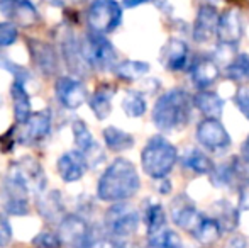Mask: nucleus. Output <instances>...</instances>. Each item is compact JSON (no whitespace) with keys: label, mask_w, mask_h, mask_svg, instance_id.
<instances>
[{"label":"nucleus","mask_w":249,"mask_h":248,"mask_svg":"<svg viewBox=\"0 0 249 248\" xmlns=\"http://www.w3.org/2000/svg\"><path fill=\"white\" fill-rule=\"evenodd\" d=\"M198 145L209 152H224L231 146V136L219 119L205 117L197 124L195 131Z\"/></svg>","instance_id":"obj_9"},{"label":"nucleus","mask_w":249,"mask_h":248,"mask_svg":"<svg viewBox=\"0 0 249 248\" xmlns=\"http://www.w3.org/2000/svg\"><path fill=\"white\" fill-rule=\"evenodd\" d=\"M20 129L17 131L16 139L17 143L31 145V143L41 141L46 138L51 131V113L50 111H41L29 117L24 124H19Z\"/></svg>","instance_id":"obj_15"},{"label":"nucleus","mask_w":249,"mask_h":248,"mask_svg":"<svg viewBox=\"0 0 249 248\" xmlns=\"http://www.w3.org/2000/svg\"><path fill=\"white\" fill-rule=\"evenodd\" d=\"M0 106H2V99H0Z\"/></svg>","instance_id":"obj_46"},{"label":"nucleus","mask_w":249,"mask_h":248,"mask_svg":"<svg viewBox=\"0 0 249 248\" xmlns=\"http://www.w3.org/2000/svg\"><path fill=\"white\" fill-rule=\"evenodd\" d=\"M9 173L19 177L31 191H34L36 194H43L44 187H46V177L41 169V165L31 156L19 160V162L12 163L9 169Z\"/></svg>","instance_id":"obj_13"},{"label":"nucleus","mask_w":249,"mask_h":248,"mask_svg":"<svg viewBox=\"0 0 249 248\" xmlns=\"http://www.w3.org/2000/svg\"><path fill=\"white\" fill-rule=\"evenodd\" d=\"M10 95H12L14 104V117H16L17 124H24L31 116V97L26 90V85L22 82L14 80L12 87H10Z\"/></svg>","instance_id":"obj_24"},{"label":"nucleus","mask_w":249,"mask_h":248,"mask_svg":"<svg viewBox=\"0 0 249 248\" xmlns=\"http://www.w3.org/2000/svg\"><path fill=\"white\" fill-rule=\"evenodd\" d=\"M226 75L231 80H249V55H237L232 61L227 65Z\"/></svg>","instance_id":"obj_35"},{"label":"nucleus","mask_w":249,"mask_h":248,"mask_svg":"<svg viewBox=\"0 0 249 248\" xmlns=\"http://www.w3.org/2000/svg\"><path fill=\"white\" fill-rule=\"evenodd\" d=\"M161 182H163V184H161V187H160V192H161V194H168V192L171 191V184H170V180L163 179V180H161Z\"/></svg>","instance_id":"obj_45"},{"label":"nucleus","mask_w":249,"mask_h":248,"mask_svg":"<svg viewBox=\"0 0 249 248\" xmlns=\"http://www.w3.org/2000/svg\"><path fill=\"white\" fill-rule=\"evenodd\" d=\"M0 66H2V68H5V70H9L17 82L26 83L27 80L31 78V73L27 72L24 66H19V65H16V63H12V61H9V60H0Z\"/></svg>","instance_id":"obj_38"},{"label":"nucleus","mask_w":249,"mask_h":248,"mask_svg":"<svg viewBox=\"0 0 249 248\" xmlns=\"http://www.w3.org/2000/svg\"><path fill=\"white\" fill-rule=\"evenodd\" d=\"M178 162V150L164 136L156 134L148 139L141 152V167L154 180H163L171 173Z\"/></svg>","instance_id":"obj_3"},{"label":"nucleus","mask_w":249,"mask_h":248,"mask_svg":"<svg viewBox=\"0 0 249 248\" xmlns=\"http://www.w3.org/2000/svg\"><path fill=\"white\" fill-rule=\"evenodd\" d=\"M239 208L249 211V182L239 189Z\"/></svg>","instance_id":"obj_41"},{"label":"nucleus","mask_w":249,"mask_h":248,"mask_svg":"<svg viewBox=\"0 0 249 248\" xmlns=\"http://www.w3.org/2000/svg\"><path fill=\"white\" fill-rule=\"evenodd\" d=\"M148 2H153V0H124V7L127 9H132V7H138V5H142V3H148Z\"/></svg>","instance_id":"obj_44"},{"label":"nucleus","mask_w":249,"mask_h":248,"mask_svg":"<svg viewBox=\"0 0 249 248\" xmlns=\"http://www.w3.org/2000/svg\"><path fill=\"white\" fill-rule=\"evenodd\" d=\"M12 240V228H10L9 221L0 214V247H7Z\"/></svg>","instance_id":"obj_40"},{"label":"nucleus","mask_w":249,"mask_h":248,"mask_svg":"<svg viewBox=\"0 0 249 248\" xmlns=\"http://www.w3.org/2000/svg\"><path fill=\"white\" fill-rule=\"evenodd\" d=\"M220 14L210 3L200 5L197 17H195L194 29H192V38L195 43H207L213 36H217V27H219Z\"/></svg>","instance_id":"obj_16"},{"label":"nucleus","mask_w":249,"mask_h":248,"mask_svg":"<svg viewBox=\"0 0 249 248\" xmlns=\"http://www.w3.org/2000/svg\"><path fill=\"white\" fill-rule=\"evenodd\" d=\"M89 170V160L78 150L66 152L58 160V173L65 182H76Z\"/></svg>","instance_id":"obj_20"},{"label":"nucleus","mask_w":249,"mask_h":248,"mask_svg":"<svg viewBox=\"0 0 249 248\" xmlns=\"http://www.w3.org/2000/svg\"><path fill=\"white\" fill-rule=\"evenodd\" d=\"M27 46H29L31 57H33L34 63H36V66L41 70L43 75L51 76L58 72V58H56V53L51 44L31 38L27 41Z\"/></svg>","instance_id":"obj_21"},{"label":"nucleus","mask_w":249,"mask_h":248,"mask_svg":"<svg viewBox=\"0 0 249 248\" xmlns=\"http://www.w3.org/2000/svg\"><path fill=\"white\" fill-rule=\"evenodd\" d=\"M148 109V102L146 97L138 90H129L125 92L124 99H122V111L127 114L129 117H141L146 114Z\"/></svg>","instance_id":"obj_33"},{"label":"nucleus","mask_w":249,"mask_h":248,"mask_svg":"<svg viewBox=\"0 0 249 248\" xmlns=\"http://www.w3.org/2000/svg\"><path fill=\"white\" fill-rule=\"evenodd\" d=\"M37 209L46 219H56L58 216L63 214V202L59 197V192L53 191L46 194H39L37 197Z\"/></svg>","instance_id":"obj_32"},{"label":"nucleus","mask_w":249,"mask_h":248,"mask_svg":"<svg viewBox=\"0 0 249 248\" xmlns=\"http://www.w3.org/2000/svg\"><path fill=\"white\" fill-rule=\"evenodd\" d=\"M149 72V65L146 61L125 60L114 66V73L122 82H136Z\"/></svg>","instance_id":"obj_29"},{"label":"nucleus","mask_w":249,"mask_h":248,"mask_svg":"<svg viewBox=\"0 0 249 248\" xmlns=\"http://www.w3.org/2000/svg\"><path fill=\"white\" fill-rule=\"evenodd\" d=\"M59 238L65 245L70 248H93L95 240H93L92 228L89 223L76 214L63 216L59 223Z\"/></svg>","instance_id":"obj_7"},{"label":"nucleus","mask_w":249,"mask_h":248,"mask_svg":"<svg viewBox=\"0 0 249 248\" xmlns=\"http://www.w3.org/2000/svg\"><path fill=\"white\" fill-rule=\"evenodd\" d=\"M212 218L219 223L222 231H234L239 223V212L231 202L217 201L212 206Z\"/></svg>","instance_id":"obj_28"},{"label":"nucleus","mask_w":249,"mask_h":248,"mask_svg":"<svg viewBox=\"0 0 249 248\" xmlns=\"http://www.w3.org/2000/svg\"><path fill=\"white\" fill-rule=\"evenodd\" d=\"M234 102L237 109L243 113V116L249 121V89L248 87H239L237 92L234 94Z\"/></svg>","instance_id":"obj_39"},{"label":"nucleus","mask_w":249,"mask_h":248,"mask_svg":"<svg viewBox=\"0 0 249 248\" xmlns=\"http://www.w3.org/2000/svg\"><path fill=\"white\" fill-rule=\"evenodd\" d=\"M170 216H171V221H173L178 228L192 233L195 229V226L198 225V221L202 219L203 214L198 211L195 202L192 201L187 194H180L171 201Z\"/></svg>","instance_id":"obj_11"},{"label":"nucleus","mask_w":249,"mask_h":248,"mask_svg":"<svg viewBox=\"0 0 249 248\" xmlns=\"http://www.w3.org/2000/svg\"><path fill=\"white\" fill-rule=\"evenodd\" d=\"M33 245L37 248H61L63 242L59 236H56L51 231H43L33 240Z\"/></svg>","instance_id":"obj_37"},{"label":"nucleus","mask_w":249,"mask_h":248,"mask_svg":"<svg viewBox=\"0 0 249 248\" xmlns=\"http://www.w3.org/2000/svg\"><path fill=\"white\" fill-rule=\"evenodd\" d=\"M105 225L114 238H127L139 226V214L125 202H117L107 211Z\"/></svg>","instance_id":"obj_8"},{"label":"nucleus","mask_w":249,"mask_h":248,"mask_svg":"<svg viewBox=\"0 0 249 248\" xmlns=\"http://www.w3.org/2000/svg\"><path fill=\"white\" fill-rule=\"evenodd\" d=\"M104 141L108 150L112 152H125L134 146V138L129 133L122 131V129L115 128V126H108L104 129Z\"/></svg>","instance_id":"obj_30"},{"label":"nucleus","mask_w":249,"mask_h":248,"mask_svg":"<svg viewBox=\"0 0 249 248\" xmlns=\"http://www.w3.org/2000/svg\"><path fill=\"white\" fill-rule=\"evenodd\" d=\"M144 225L148 236L156 235L161 229L166 228V212H164L163 206L158 202H149L144 209Z\"/></svg>","instance_id":"obj_31"},{"label":"nucleus","mask_w":249,"mask_h":248,"mask_svg":"<svg viewBox=\"0 0 249 248\" xmlns=\"http://www.w3.org/2000/svg\"><path fill=\"white\" fill-rule=\"evenodd\" d=\"M0 12L9 22L20 27H33L39 20L37 9L31 0H0Z\"/></svg>","instance_id":"obj_12"},{"label":"nucleus","mask_w":249,"mask_h":248,"mask_svg":"<svg viewBox=\"0 0 249 248\" xmlns=\"http://www.w3.org/2000/svg\"><path fill=\"white\" fill-rule=\"evenodd\" d=\"M71 129H73V139H75L76 150L82 152L83 155L87 156L89 163L93 162V153H102V152H100V146L97 145L95 139H93L89 126L83 123L82 119H75L73 121Z\"/></svg>","instance_id":"obj_23"},{"label":"nucleus","mask_w":249,"mask_h":248,"mask_svg":"<svg viewBox=\"0 0 249 248\" xmlns=\"http://www.w3.org/2000/svg\"><path fill=\"white\" fill-rule=\"evenodd\" d=\"M243 20L237 10H226L220 14L217 27V39L220 46L234 48L243 38Z\"/></svg>","instance_id":"obj_18"},{"label":"nucleus","mask_w":249,"mask_h":248,"mask_svg":"<svg viewBox=\"0 0 249 248\" xmlns=\"http://www.w3.org/2000/svg\"><path fill=\"white\" fill-rule=\"evenodd\" d=\"M241 155H243V162L244 165L249 169V136L246 138V141L243 143V150H241Z\"/></svg>","instance_id":"obj_43"},{"label":"nucleus","mask_w":249,"mask_h":248,"mask_svg":"<svg viewBox=\"0 0 249 248\" xmlns=\"http://www.w3.org/2000/svg\"><path fill=\"white\" fill-rule=\"evenodd\" d=\"M194 106L205 117H212V119H220L224 113V99L210 90H200L198 94H195Z\"/></svg>","instance_id":"obj_26"},{"label":"nucleus","mask_w":249,"mask_h":248,"mask_svg":"<svg viewBox=\"0 0 249 248\" xmlns=\"http://www.w3.org/2000/svg\"><path fill=\"white\" fill-rule=\"evenodd\" d=\"M180 162L185 169L192 170L194 173L198 175H210L215 169L213 162L198 148H187L180 155Z\"/></svg>","instance_id":"obj_25"},{"label":"nucleus","mask_w":249,"mask_h":248,"mask_svg":"<svg viewBox=\"0 0 249 248\" xmlns=\"http://www.w3.org/2000/svg\"><path fill=\"white\" fill-rule=\"evenodd\" d=\"M80 51H82L83 61L90 68L108 70L115 66V60H117L115 48L104 34L89 33L80 43Z\"/></svg>","instance_id":"obj_4"},{"label":"nucleus","mask_w":249,"mask_h":248,"mask_svg":"<svg viewBox=\"0 0 249 248\" xmlns=\"http://www.w3.org/2000/svg\"><path fill=\"white\" fill-rule=\"evenodd\" d=\"M115 94V87L110 83H102L100 87H97L95 92L92 94V97L89 99V106L92 109V113L95 114V117L99 121H104L108 117L112 111V97Z\"/></svg>","instance_id":"obj_22"},{"label":"nucleus","mask_w":249,"mask_h":248,"mask_svg":"<svg viewBox=\"0 0 249 248\" xmlns=\"http://www.w3.org/2000/svg\"><path fill=\"white\" fill-rule=\"evenodd\" d=\"M190 76L192 83L198 90H209V87H212L220 76L219 63L212 57H200L195 61H192Z\"/></svg>","instance_id":"obj_19"},{"label":"nucleus","mask_w":249,"mask_h":248,"mask_svg":"<svg viewBox=\"0 0 249 248\" xmlns=\"http://www.w3.org/2000/svg\"><path fill=\"white\" fill-rule=\"evenodd\" d=\"M194 107V97L183 89H171L158 97L151 119L161 133L181 131L190 124Z\"/></svg>","instance_id":"obj_2"},{"label":"nucleus","mask_w":249,"mask_h":248,"mask_svg":"<svg viewBox=\"0 0 249 248\" xmlns=\"http://www.w3.org/2000/svg\"><path fill=\"white\" fill-rule=\"evenodd\" d=\"M226 248H248V242L244 236L241 235H234L229 238V242H227Z\"/></svg>","instance_id":"obj_42"},{"label":"nucleus","mask_w":249,"mask_h":248,"mask_svg":"<svg viewBox=\"0 0 249 248\" xmlns=\"http://www.w3.org/2000/svg\"><path fill=\"white\" fill-rule=\"evenodd\" d=\"M246 165L237 156H232L226 163H220L210 173V180L215 187H237L241 189L249 182L246 175Z\"/></svg>","instance_id":"obj_10"},{"label":"nucleus","mask_w":249,"mask_h":248,"mask_svg":"<svg viewBox=\"0 0 249 248\" xmlns=\"http://www.w3.org/2000/svg\"><path fill=\"white\" fill-rule=\"evenodd\" d=\"M148 240H149V245L153 248H183L180 235L168 228L161 229L156 235L148 236Z\"/></svg>","instance_id":"obj_34"},{"label":"nucleus","mask_w":249,"mask_h":248,"mask_svg":"<svg viewBox=\"0 0 249 248\" xmlns=\"http://www.w3.org/2000/svg\"><path fill=\"white\" fill-rule=\"evenodd\" d=\"M87 22L92 33L108 34L122 22V5L117 0H93L87 10Z\"/></svg>","instance_id":"obj_5"},{"label":"nucleus","mask_w":249,"mask_h":248,"mask_svg":"<svg viewBox=\"0 0 249 248\" xmlns=\"http://www.w3.org/2000/svg\"><path fill=\"white\" fill-rule=\"evenodd\" d=\"M190 235L194 236L198 243L209 247L220 238V235H222V228H220V225L212 218V216L203 214L202 219L198 221V225L195 226V229L190 233Z\"/></svg>","instance_id":"obj_27"},{"label":"nucleus","mask_w":249,"mask_h":248,"mask_svg":"<svg viewBox=\"0 0 249 248\" xmlns=\"http://www.w3.org/2000/svg\"><path fill=\"white\" fill-rule=\"evenodd\" d=\"M56 97L65 109H78L87 100V89L78 78L73 76H59L56 80Z\"/></svg>","instance_id":"obj_14"},{"label":"nucleus","mask_w":249,"mask_h":248,"mask_svg":"<svg viewBox=\"0 0 249 248\" xmlns=\"http://www.w3.org/2000/svg\"><path fill=\"white\" fill-rule=\"evenodd\" d=\"M29 192L31 189L19 177L7 173L2 182V189H0L5 211L14 216L27 214L29 212Z\"/></svg>","instance_id":"obj_6"},{"label":"nucleus","mask_w":249,"mask_h":248,"mask_svg":"<svg viewBox=\"0 0 249 248\" xmlns=\"http://www.w3.org/2000/svg\"><path fill=\"white\" fill-rule=\"evenodd\" d=\"M160 60L170 72H183L190 65V48L180 38H171L161 50Z\"/></svg>","instance_id":"obj_17"},{"label":"nucleus","mask_w":249,"mask_h":248,"mask_svg":"<svg viewBox=\"0 0 249 248\" xmlns=\"http://www.w3.org/2000/svg\"><path fill=\"white\" fill-rule=\"evenodd\" d=\"M19 38V31L17 26L12 22H0V46L7 48L14 44Z\"/></svg>","instance_id":"obj_36"},{"label":"nucleus","mask_w":249,"mask_h":248,"mask_svg":"<svg viewBox=\"0 0 249 248\" xmlns=\"http://www.w3.org/2000/svg\"><path fill=\"white\" fill-rule=\"evenodd\" d=\"M141 187L136 165L127 158H115L97 184V195L104 202H124L134 197Z\"/></svg>","instance_id":"obj_1"}]
</instances>
